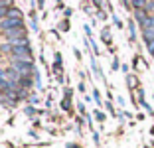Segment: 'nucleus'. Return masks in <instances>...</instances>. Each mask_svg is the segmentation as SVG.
<instances>
[{
  "label": "nucleus",
  "mask_w": 154,
  "mask_h": 148,
  "mask_svg": "<svg viewBox=\"0 0 154 148\" xmlns=\"http://www.w3.org/2000/svg\"><path fill=\"white\" fill-rule=\"evenodd\" d=\"M95 117H97V121H105V115H103L101 111H97V113H95Z\"/></svg>",
  "instance_id": "obj_14"
},
{
  "label": "nucleus",
  "mask_w": 154,
  "mask_h": 148,
  "mask_svg": "<svg viewBox=\"0 0 154 148\" xmlns=\"http://www.w3.org/2000/svg\"><path fill=\"white\" fill-rule=\"evenodd\" d=\"M113 20H115V24H117V28H122V22H121V20H119V18H117V16H115V18H113Z\"/></svg>",
  "instance_id": "obj_15"
},
{
  "label": "nucleus",
  "mask_w": 154,
  "mask_h": 148,
  "mask_svg": "<svg viewBox=\"0 0 154 148\" xmlns=\"http://www.w3.org/2000/svg\"><path fill=\"white\" fill-rule=\"evenodd\" d=\"M22 26V18H2L0 20V30L2 32H8V30H14V28H20Z\"/></svg>",
  "instance_id": "obj_3"
},
{
  "label": "nucleus",
  "mask_w": 154,
  "mask_h": 148,
  "mask_svg": "<svg viewBox=\"0 0 154 148\" xmlns=\"http://www.w3.org/2000/svg\"><path fill=\"white\" fill-rule=\"evenodd\" d=\"M146 18H148V12H146L144 8H142V10H134V16H132V20H134L138 26H142V24L146 22Z\"/></svg>",
  "instance_id": "obj_5"
},
{
  "label": "nucleus",
  "mask_w": 154,
  "mask_h": 148,
  "mask_svg": "<svg viewBox=\"0 0 154 148\" xmlns=\"http://www.w3.org/2000/svg\"><path fill=\"white\" fill-rule=\"evenodd\" d=\"M150 134H152V136H154V126H152V128H150Z\"/></svg>",
  "instance_id": "obj_17"
},
{
  "label": "nucleus",
  "mask_w": 154,
  "mask_h": 148,
  "mask_svg": "<svg viewBox=\"0 0 154 148\" xmlns=\"http://www.w3.org/2000/svg\"><path fill=\"white\" fill-rule=\"evenodd\" d=\"M128 32H131V42H134L136 40V22L134 20L128 22Z\"/></svg>",
  "instance_id": "obj_9"
},
{
  "label": "nucleus",
  "mask_w": 154,
  "mask_h": 148,
  "mask_svg": "<svg viewBox=\"0 0 154 148\" xmlns=\"http://www.w3.org/2000/svg\"><path fill=\"white\" fill-rule=\"evenodd\" d=\"M10 54L14 55V59L32 61V57H30V48H28V45H12L10 44Z\"/></svg>",
  "instance_id": "obj_1"
},
{
  "label": "nucleus",
  "mask_w": 154,
  "mask_h": 148,
  "mask_svg": "<svg viewBox=\"0 0 154 148\" xmlns=\"http://www.w3.org/2000/svg\"><path fill=\"white\" fill-rule=\"evenodd\" d=\"M152 97H154V93H152Z\"/></svg>",
  "instance_id": "obj_18"
},
{
  "label": "nucleus",
  "mask_w": 154,
  "mask_h": 148,
  "mask_svg": "<svg viewBox=\"0 0 154 148\" xmlns=\"http://www.w3.org/2000/svg\"><path fill=\"white\" fill-rule=\"evenodd\" d=\"M152 59H154V57H152Z\"/></svg>",
  "instance_id": "obj_19"
},
{
  "label": "nucleus",
  "mask_w": 154,
  "mask_h": 148,
  "mask_svg": "<svg viewBox=\"0 0 154 148\" xmlns=\"http://www.w3.org/2000/svg\"><path fill=\"white\" fill-rule=\"evenodd\" d=\"M146 49H148V54H150V55H152V57H154V40L146 44Z\"/></svg>",
  "instance_id": "obj_13"
},
{
  "label": "nucleus",
  "mask_w": 154,
  "mask_h": 148,
  "mask_svg": "<svg viewBox=\"0 0 154 148\" xmlns=\"http://www.w3.org/2000/svg\"><path fill=\"white\" fill-rule=\"evenodd\" d=\"M146 4H148V0H131V6L134 10H142L146 8Z\"/></svg>",
  "instance_id": "obj_7"
},
{
  "label": "nucleus",
  "mask_w": 154,
  "mask_h": 148,
  "mask_svg": "<svg viewBox=\"0 0 154 148\" xmlns=\"http://www.w3.org/2000/svg\"><path fill=\"white\" fill-rule=\"evenodd\" d=\"M12 69L18 73L20 77H26L32 73V61H20V59H14L12 61Z\"/></svg>",
  "instance_id": "obj_2"
},
{
  "label": "nucleus",
  "mask_w": 154,
  "mask_h": 148,
  "mask_svg": "<svg viewBox=\"0 0 154 148\" xmlns=\"http://www.w3.org/2000/svg\"><path fill=\"white\" fill-rule=\"evenodd\" d=\"M140 105H142V107H144V109H146V113H148V115H154V111H152V107H150V105H148V103H146V101H140Z\"/></svg>",
  "instance_id": "obj_12"
},
{
  "label": "nucleus",
  "mask_w": 154,
  "mask_h": 148,
  "mask_svg": "<svg viewBox=\"0 0 154 148\" xmlns=\"http://www.w3.org/2000/svg\"><path fill=\"white\" fill-rule=\"evenodd\" d=\"M8 4H10V0H0V18H4V14L8 12V10H6Z\"/></svg>",
  "instance_id": "obj_10"
},
{
  "label": "nucleus",
  "mask_w": 154,
  "mask_h": 148,
  "mask_svg": "<svg viewBox=\"0 0 154 148\" xmlns=\"http://www.w3.org/2000/svg\"><path fill=\"white\" fill-rule=\"evenodd\" d=\"M4 34H6V38H8L10 42L20 40V38H26V32H24L22 26H20V28H14V30H8V32H4Z\"/></svg>",
  "instance_id": "obj_4"
},
{
  "label": "nucleus",
  "mask_w": 154,
  "mask_h": 148,
  "mask_svg": "<svg viewBox=\"0 0 154 148\" xmlns=\"http://www.w3.org/2000/svg\"><path fill=\"white\" fill-rule=\"evenodd\" d=\"M69 148H79V146H77V144H69Z\"/></svg>",
  "instance_id": "obj_16"
},
{
  "label": "nucleus",
  "mask_w": 154,
  "mask_h": 148,
  "mask_svg": "<svg viewBox=\"0 0 154 148\" xmlns=\"http://www.w3.org/2000/svg\"><path fill=\"white\" fill-rule=\"evenodd\" d=\"M127 83L131 89H138V77L136 75H127Z\"/></svg>",
  "instance_id": "obj_8"
},
{
  "label": "nucleus",
  "mask_w": 154,
  "mask_h": 148,
  "mask_svg": "<svg viewBox=\"0 0 154 148\" xmlns=\"http://www.w3.org/2000/svg\"><path fill=\"white\" fill-rule=\"evenodd\" d=\"M6 16H8V18H22L20 10H16V8H10L8 12H6Z\"/></svg>",
  "instance_id": "obj_11"
},
{
  "label": "nucleus",
  "mask_w": 154,
  "mask_h": 148,
  "mask_svg": "<svg viewBox=\"0 0 154 148\" xmlns=\"http://www.w3.org/2000/svg\"><path fill=\"white\" fill-rule=\"evenodd\" d=\"M142 40H144V44L154 40V28H144L142 30Z\"/></svg>",
  "instance_id": "obj_6"
}]
</instances>
